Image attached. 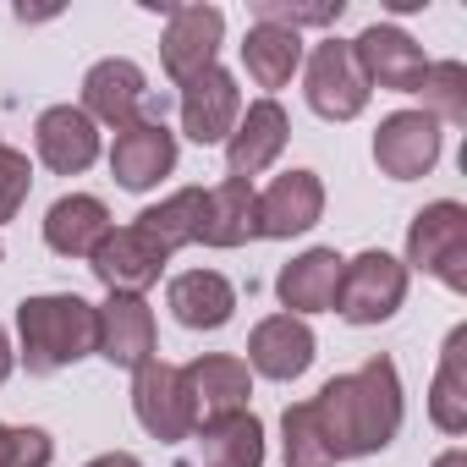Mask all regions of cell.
Masks as SVG:
<instances>
[{
  "label": "cell",
  "instance_id": "21",
  "mask_svg": "<svg viewBox=\"0 0 467 467\" xmlns=\"http://www.w3.org/2000/svg\"><path fill=\"white\" fill-rule=\"evenodd\" d=\"M165 308L176 314L182 330H220L237 314V286H231L220 270H182L165 286Z\"/></svg>",
  "mask_w": 467,
  "mask_h": 467
},
{
  "label": "cell",
  "instance_id": "35",
  "mask_svg": "<svg viewBox=\"0 0 467 467\" xmlns=\"http://www.w3.org/2000/svg\"><path fill=\"white\" fill-rule=\"evenodd\" d=\"M429 467H467V451H462V445H451V451H445V456H434Z\"/></svg>",
  "mask_w": 467,
  "mask_h": 467
},
{
  "label": "cell",
  "instance_id": "15",
  "mask_svg": "<svg viewBox=\"0 0 467 467\" xmlns=\"http://www.w3.org/2000/svg\"><path fill=\"white\" fill-rule=\"evenodd\" d=\"M182 385H187V401H192V418H198V423L248 412V396H254L248 363L231 358V352H203V358L182 363Z\"/></svg>",
  "mask_w": 467,
  "mask_h": 467
},
{
  "label": "cell",
  "instance_id": "6",
  "mask_svg": "<svg viewBox=\"0 0 467 467\" xmlns=\"http://www.w3.org/2000/svg\"><path fill=\"white\" fill-rule=\"evenodd\" d=\"M132 412H138V423L160 445H182L198 429L192 401H187V385H182V368L176 363H160V358H149L143 368H132Z\"/></svg>",
  "mask_w": 467,
  "mask_h": 467
},
{
  "label": "cell",
  "instance_id": "27",
  "mask_svg": "<svg viewBox=\"0 0 467 467\" xmlns=\"http://www.w3.org/2000/svg\"><path fill=\"white\" fill-rule=\"evenodd\" d=\"M203 203H209L203 187H176L171 198L149 203L132 225L149 231V237H154L165 254H176V248H192V243H198V231H203Z\"/></svg>",
  "mask_w": 467,
  "mask_h": 467
},
{
  "label": "cell",
  "instance_id": "4",
  "mask_svg": "<svg viewBox=\"0 0 467 467\" xmlns=\"http://www.w3.org/2000/svg\"><path fill=\"white\" fill-rule=\"evenodd\" d=\"M368 78L358 72V56L347 39H319L303 61V99L325 121H358L368 110Z\"/></svg>",
  "mask_w": 467,
  "mask_h": 467
},
{
  "label": "cell",
  "instance_id": "5",
  "mask_svg": "<svg viewBox=\"0 0 467 467\" xmlns=\"http://www.w3.org/2000/svg\"><path fill=\"white\" fill-rule=\"evenodd\" d=\"M401 303H407V265L390 259L385 248H368L341 265L336 314L347 325H385V319H396Z\"/></svg>",
  "mask_w": 467,
  "mask_h": 467
},
{
  "label": "cell",
  "instance_id": "26",
  "mask_svg": "<svg viewBox=\"0 0 467 467\" xmlns=\"http://www.w3.org/2000/svg\"><path fill=\"white\" fill-rule=\"evenodd\" d=\"M429 418L440 434H467V325L445 336V352L429 385Z\"/></svg>",
  "mask_w": 467,
  "mask_h": 467
},
{
  "label": "cell",
  "instance_id": "36",
  "mask_svg": "<svg viewBox=\"0 0 467 467\" xmlns=\"http://www.w3.org/2000/svg\"><path fill=\"white\" fill-rule=\"evenodd\" d=\"M182 467H192V462H182Z\"/></svg>",
  "mask_w": 467,
  "mask_h": 467
},
{
  "label": "cell",
  "instance_id": "3",
  "mask_svg": "<svg viewBox=\"0 0 467 467\" xmlns=\"http://www.w3.org/2000/svg\"><path fill=\"white\" fill-rule=\"evenodd\" d=\"M401 265L434 275L445 292H467V209L456 198H434L412 214Z\"/></svg>",
  "mask_w": 467,
  "mask_h": 467
},
{
  "label": "cell",
  "instance_id": "17",
  "mask_svg": "<svg viewBox=\"0 0 467 467\" xmlns=\"http://www.w3.org/2000/svg\"><path fill=\"white\" fill-rule=\"evenodd\" d=\"M325 214V182L319 171H281L265 192H259V237H303Z\"/></svg>",
  "mask_w": 467,
  "mask_h": 467
},
{
  "label": "cell",
  "instance_id": "7",
  "mask_svg": "<svg viewBox=\"0 0 467 467\" xmlns=\"http://www.w3.org/2000/svg\"><path fill=\"white\" fill-rule=\"evenodd\" d=\"M165 265H171V254L149 237V231H138V225H110L105 243L88 254L94 281L105 292H132V297H143L165 275Z\"/></svg>",
  "mask_w": 467,
  "mask_h": 467
},
{
  "label": "cell",
  "instance_id": "24",
  "mask_svg": "<svg viewBox=\"0 0 467 467\" xmlns=\"http://www.w3.org/2000/svg\"><path fill=\"white\" fill-rule=\"evenodd\" d=\"M198 440V462L192 467H265V423L254 412H231L214 423L192 429Z\"/></svg>",
  "mask_w": 467,
  "mask_h": 467
},
{
  "label": "cell",
  "instance_id": "34",
  "mask_svg": "<svg viewBox=\"0 0 467 467\" xmlns=\"http://www.w3.org/2000/svg\"><path fill=\"white\" fill-rule=\"evenodd\" d=\"M83 467H143L132 451H105V456H94V462H83Z\"/></svg>",
  "mask_w": 467,
  "mask_h": 467
},
{
  "label": "cell",
  "instance_id": "1",
  "mask_svg": "<svg viewBox=\"0 0 467 467\" xmlns=\"http://www.w3.org/2000/svg\"><path fill=\"white\" fill-rule=\"evenodd\" d=\"M314 418L325 429V445L336 462H358L385 451L401 434L407 401H401V374L385 352H374L363 368L325 379V390L314 396Z\"/></svg>",
  "mask_w": 467,
  "mask_h": 467
},
{
  "label": "cell",
  "instance_id": "22",
  "mask_svg": "<svg viewBox=\"0 0 467 467\" xmlns=\"http://www.w3.org/2000/svg\"><path fill=\"white\" fill-rule=\"evenodd\" d=\"M105 231H110V209L94 192H67L45 209V243L61 259H88L105 243Z\"/></svg>",
  "mask_w": 467,
  "mask_h": 467
},
{
  "label": "cell",
  "instance_id": "29",
  "mask_svg": "<svg viewBox=\"0 0 467 467\" xmlns=\"http://www.w3.org/2000/svg\"><path fill=\"white\" fill-rule=\"evenodd\" d=\"M281 451H286V467H336L325 429L314 418V401H292L281 412Z\"/></svg>",
  "mask_w": 467,
  "mask_h": 467
},
{
  "label": "cell",
  "instance_id": "10",
  "mask_svg": "<svg viewBox=\"0 0 467 467\" xmlns=\"http://www.w3.org/2000/svg\"><path fill=\"white\" fill-rule=\"evenodd\" d=\"M154 105V94H149V78H143V67L138 61H127V56H110V61H94L88 67V78H83V116L94 121V127H132V121H143V110Z\"/></svg>",
  "mask_w": 467,
  "mask_h": 467
},
{
  "label": "cell",
  "instance_id": "14",
  "mask_svg": "<svg viewBox=\"0 0 467 467\" xmlns=\"http://www.w3.org/2000/svg\"><path fill=\"white\" fill-rule=\"evenodd\" d=\"M440 121L423 110H390L374 132V165L390 182H418L440 165Z\"/></svg>",
  "mask_w": 467,
  "mask_h": 467
},
{
  "label": "cell",
  "instance_id": "2",
  "mask_svg": "<svg viewBox=\"0 0 467 467\" xmlns=\"http://www.w3.org/2000/svg\"><path fill=\"white\" fill-rule=\"evenodd\" d=\"M17 358L39 379L94 358V303L78 292L23 297L17 303Z\"/></svg>",
  "mask_w": 467,
  "mask_h": 467
},
{
  "label": "cell",
  "instance_id": "12",
  "mask_svg": "<svg viewBox=\"0 0 467 467\" xmlns=\"http://www.w3.org/2000/svg\"><path fill=\"white\" fill-rule=\"evenodd\" d=\"M286 138H292V116H286V105L270 99V94L254 99V105L237 116L231 138H225V176H231V182H254V176H265V171L281 160Z\"/></svg>",
  "mask_w": 467,
  "mask_h": 467
},
{
  "label": "cell",
  "instance_id": "23",
  "mask_svg": "<svg viewBox=\"0 0 467 467\" xmlns=\"http://www.w3.org/2000/svg\"><path fill=\"white\" fill-rule=\"evenodd\" d=\"M254 237H259V187L225 176L220 187H209L198 243H209V248H243Z\"/></svg>",
  "mask_w": 467,
  "mask_h": 467
},
{
  "label": "cell",
  "instance_id": "33",
  "mask_svg": "<svg viewBox=\"0 0 467 467\" xmlns=\"http://www.w3.org/2000/svg\"><path fill=\"white\" fill-rule=\"evenodd\" d=\"M12 368H17V347H12V336H6V325H0V385L12 379Z\"/></svg>",
  "mask_w": 467,
  "mask_h": 467
},
{
  "label": "cell",
  "instance_id": "32",
  "mask_svg": "<svg viewBox=\"0 0 467 467\" xmlns=\"http://www.w3.org/2000/svg\"><path fill=\"white\" fill-rule=\"evenodd\" d=\"M28 192H34V165H28V154L12 149V143H0V225L17 220V209L28 203Z\"/></svg>",
  "mask_w": 467,
  "mask_h": 467
},
{
  "label": "cell",
  "instance_id": "31",
  "mask_svg": "<svg viewBox=\"0 0 467 467\" xmlns=\"http://www.w3.org/2000/svg\"><path fill=\"white\" fill-rule=\"evenodd\" d=\"M347 6L341 0H325V6H286V0H254V23H275V28H330Z\"/></svg>",
  "mask_w": 467,
  "mask_h": 467
},
{
  "label": "cell",
  "instance_id": "11",
  "mask_svg": "<svg viewBox=\"0 0 467 467\" xmlns=\"http://www.w3.org/2000/svg\"><path fill=\"white\" fill-rule=\"evenodd\" d=\"M160 347V330H154V308L132 292H110L99 308H94V352L110 363V368H143Z\"/></svg>",
  "mask_w": 467,
  "mask_h": 467
},
{
  "label": "cell",
  "instance_id": "20",
  "mask_svg": "<svg viewBox=\"0 0 467 467\" xmlns=\"http://www.w3.org/2000/svg\"><path fill=\"white\" fill-rule=\"evenodd\" d=\"M341 254L336 248H308L297 254L292 265H281L275 275V297L292 319H308V314H336V286H341Z\"/></svg>",
  "mask_w": 467,
  "mask_h": 467
},
{
  "label": "cell",
  "instance_id": "25",
  "mask_svg": "<svg viewBox=\"0 0 467 467\" xmlns=\"http://www.w3.org/2000/svg\"><path fill=\"white\" fill-rule=\"evenodd\" d=\"M243 67H248V78H254L259 88H270V99H275V88H286V83L297 78V67H303V34L275 28V23H254L248 39H243Z\"/></svg>",
  "mask_w": 467,
  "mask_h": 467
},
{
  "label": "cell",
  "instance_id": "18",
  "mask_svg": "<svg viewBox=\"0 0 467 467\" xmlns=\"http://www.w3.org/2000/svg\"><path fill=\"white\" fill-rule=\"evenodd\" d=\"M314 352H319V341H314L308 319L270 314V319H259V325H254V336H248V358H243V363H248V374H265V379L286 385V379L308 374Z\"/></svg>",
  "mask_w": 467,
  "mask_h": 467
},
{
  "label": "cell",
  "instance_id": "13",
  "mask_svg": "<svg viewBox=\"0 0 467 467\" xmlns=\"http://www.w3.org/2000/svg\"><path fill=\"white\" fill-rule=\"evenodd\" d=\"M352 56H358V72L368 78V88H390V94H418V83L429 72L423 45L412 34H401L396 23H368L352 39Z\"/></svg>",
  "mask_w": 467,
  "mask_h": 467
},
{
  "label": "cell",
  "instance_id": "30",
  "mask_svg": "<svg viewBox=\"0 0 467 467\" xmlns=\"http://www.w3.org/2000/svg\"><path fill=\"white\" fill-rule=\"evenodd\" d=\"M56 440L39 423H0V467H50Z\"/></svg>",
  "mask_w": 467,
  "mask_h": 467
},
{
  "label": "cell",
  "instance_id": "8",
  "mask_svg": "<svg viewBox=\"0 0 467 467\" xmlns=\"http://www.w3.org/2000/svg\"><path fill=\"white\" fill-rule=\"evenodd\" d=\"M176 88H182V94H176V105H182V132H187L198 149L225 143L231 127H237V116H243V88H237V78L214 61V67H203L198 78H187V83H176Z\"/></svg>",
  "mask_w": 467,
  "mask_h": 467
},
{
  "label": "cell",
  "instance_id": "19",
  "mask_svg": "<svg viewBox=\"0 0 467 467\" xmlns=\"http://www.w3.org/2000/svg\"><path fill=\"white\" fill-rule=\"evenodd\" d=\"M34 149L56 176H83L99 160V127L78 105H50L34 121Z\"/></svg>",
  "mask_w": 467,
  "mask_h": 467
},
{
  "label": "cell",
  "instance_id": "9",
  "mask_svg": "<svg viewBox=\"0 0 467 467\" xmlns=\"http://www.w3.org/2000/svg\"><path fill=\"white\" fill-rule=\"evenodd\" d=\"M225 39V12L220 6H165V34H160V67L171 83L198 78L214 67Z\"/></svg>",
  "mask_w": 467,
  "mask_h": 467
},
{
  "label": "cell",
  "instance_id": "16",
  "mask_svg": "<svg viewBox=\"0 0 467 467\" xmlns=\"http://www.w3.org/2000/svg\"><path fill=\"white\" fill-rule=\"evenodd\" d=\"M171 171H176V132L165 121H149L143 116V121H132V127L116 132V143H110V176L127 192H149Z\"/></svg>",
  "mask_w": 467,
  "mask_h": 467
},
{
  "label": "cell",
  "instance_id": "28",
  "mask_svg": "<svg viewBox=\"0 0 467 467\" xmlns=\"http://www.w3.org/2000/svg\"><path fill=\"white\" fill-rule=\"evenodd\" d=\"M418 99H423V116L462 127L467 121V67L462 61H429V72L418 83Z\"/></svg>",
  "mask_w": 467,
  "mask_h": 467
}]
</instances>
